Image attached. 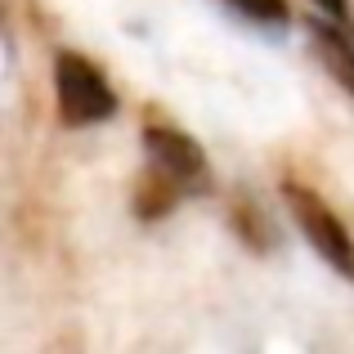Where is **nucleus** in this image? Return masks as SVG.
<instances>
[{
    "mask_svg": "<svg viewBox=\"0 0 354 354\" xmlns=\"http://www.w3.org/2000/svg\"><path fill=\"white\" fill-rule=\"evenodd\" d=\"M54 90H59V113L68 126H95V121H108L117 113V95L108 90L95 63L81 54H59Z\"/></svg>",
    "mask_w": 354,
    "mask_h": 354,
    "instance_id": "f257e3e1",
    "label": "nucleus"
},
{
    "mask_svg": "<svg viewBox=\"0 0 354 354\" xmlns=\"http://www.w3.org/2000/svg\"><path fill=\"white\" fill-rule=\"evenodd\" d=\"M283 198H287V207H292V220L301 225V234L310 238V247L319 251L341 278L354 283V238L337 220V211H332L323 198H314L305 184H283Z\"/></svg>",
    "mask_w": 354,
    "mask_h": 354,
    "instance_id": "f03ea898",
    "label": "nucleus"
},
{
    "mask_svg": "<svg viewBox=\"0 0 354 354\" xmlns=\"http://www.w3.org/2000/svg\"><path fill=\"white\" fill-rule=\"evenodd\" d=\"M144 144H148V157H153V166H157L162 180L184 184V180H198V175H202V148L193 144L184 130L148 126L144 130Z\"/></svg>",
    "mask_w": 354,
    "mask_h": 354,
    "instance_id": "7ed1b4c3",
    "label": "nucleus"
},
{
    "mask_svg": "<svg viewBox=\"0 0 354 354\" xmlns=\"http://www.w3.org/2000/svg\"><path fill=\"white\" fill-rule=\"evenodd\" d=\"M310 32H314V50L328 63V72L354 95V41L346 32H337V27H328V23H314Z\"/></svg>",
    "mask_w": 354,
    "mask_h": 354,
    "instance_id": "20e7f679",
    "label": "nucleus"
},
{
    "mask_svg": "<svg viewBox=\"0 0 354 354\" xmlns=\"http://www.w3.org/2000/svg\"><path fill=\"white\" fill-rule=\"evenodd\" d=\"M229 5L238 9V14H247V18H256V23H287V5L283 0H229Z\"/></svg>",
    "mask_w": 354,
    "mask_h": 354,
    "instance_id": "39448f33",
    "label": "nucleus"
},
{
    "mask_svg": "<svg viewBox=\"0 0 354 354\" xmlns=\"http://www.w3.org/2000/svg\"><path fill=\"white\" fill-rule=\"evenodd\" d=\"M314 5H319V9H328L332 18H341V14H346V0H314Z\"/></svg>",
    "mask_w": 354,
    "mask_h": 354,
    "instance_id": "423d86ee",
    "label": "nucleus"
}]
</instances>
